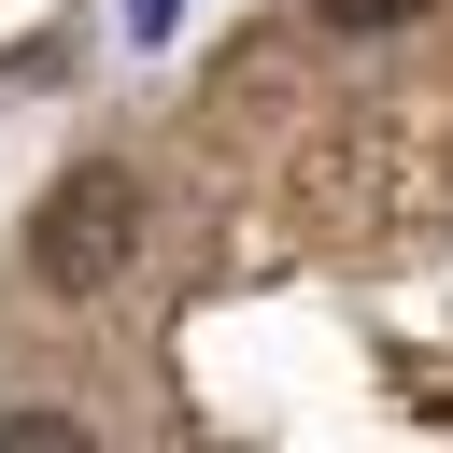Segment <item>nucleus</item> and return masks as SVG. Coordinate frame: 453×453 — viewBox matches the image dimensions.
I'll use <instances>...</instances> for the list:
<instances>
[{"mask_svg":"<svg viewBox=\"0 0 453 453\" xmlns=\"http://www.w3.org/2000/svg\"><path fill=\"white\" fill-rule=\"evenodd\" d=\"M127 255H142V170L127 156H85L28 198V283L42 297H113Z\"/></svg>","mask_w":453,"mask_h":453,"instance_id":"obj_1","label":"nucleus"},{"mask_svg":"<svg viewBox=\"0 0 453 453\" xmlns=\"http://www.w3.org/2000/svg\"><path fill=\"white\" fill-rule=\"evenodd\" d=\"M439 0H311V28H340V42H396V28H425Z\"/></svg>","mask_w":453,"mask_h":453,"instance_id":"obj_2","label":"nucleus"},{"mask_svg":"<svg viewBox=\"0 0 453 453\" xmlns=\"http://www.w3.org/2000/svg\"><path fill=\"white\" fill-rule=\"evenodd\" d=\"M170 14H184V0H127V42H170Z\"/></svg>","mask_w":453,"mask_h":453,"instance_id":"obj_3","label":"nucleus"}]
</instances>
